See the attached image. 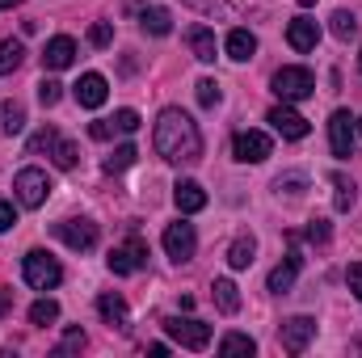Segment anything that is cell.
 <instances>
[{
  "label": "cell",
  "instance_id": "cell-1",
  "mask_svg": "<svg viewBox=\"0 0 362 358\" xmlns=\"http://www.w3.org/2000/svg\"><path fill=\"white\" fill-rule=\"evenodd\" d=\"M152 144H156V152L169 165H194L202 156V131H198V122L185 110H177V105L160 110L156 131H152Z\"/></svg>",
  "mask_w": 362,
  "mask_h": 358
},
{
  "label": "cell",
  "instance_id": "cell-2",
  "mask_svg": "<svg viewBox=\"0 0 362 358\" xmlns=\"http://www.w3.org/2000/svg\"><path fill=\"white\" fill-rule=\"evenodd\" d=\"M30 152H34V156H38V152H47L59 169H76V161H81V148H76L72 139H64L55 127L34 131V135H30Z\"/></svg>",
  "mask_w": 362,
  "mask_h": 358
},
{
  "label": "cell",
  "instance_id": "cell-3",
  "mask_svg": "<svg viewBox=\"0 0 362 358\" xmlns=\"http://www.w3.org/2000/svg\"><path fill=\"white\" fill-rule=\"evenodd\" d=\"M21 278H25L34 291H55V287L64 282V270H59V262H55L51 253L30 249V253L21 258Z\"/></svg>",
  "mask_w": 362,
  "mask_h": 358
},
{
  "label": "cell",
  "instance_id": "cell-4",
  "mask_svg": "<svg viewBox=\"0 0 362 358\" xmlns=\"http://www.w3.org/2000/svg\"><path fill=\"white\" fill-rule=\"evenodd\" d=\"M274 93H278V101H308L312 93H316V76L308 72V68H278L274 72Z\"/></svg>",
  "mask_w": 362,
  "mask_h": 358
},
{
  "label": "cell",
  "instance_id": "cell-5",
  "mask_svg": "<svg viewBox=\"0 0 362 358\" xmlns=\"http://www.w3.org/2000/svg\"><path fill=\"white\" fill-rule=\"evenodd\" d=\"M165 333L177 342L181 350H206L211 346V325H202L194 316H169L165 321Z\"/></svg>",
  "mask_w": 362,
  "mask_h": 358
},
{
  "label": "cell",
  "instance_id": "cell-6",
  "mask_svg": "<svg viewBox=\"0 0 362 358\" xmlns=\"http://www.w3.org/2000/svg\"><path fill=\"white\" fill-rule=\"evenodd\" d=\"M13 190H17V202L34 211V207H42V202L51 198L55 185H51V178H47L42 169H21V173L13 178Z\"/></svg>",
  "mask_w": 362,
  "mask_h": 358
},
{
  "label": "cell",
  "instance_id": "cell-7",
  "mask_svg": "<svg viewBox=\"0 0 362 358\" xmlns=\"http://www.w3.org/2000/svg\"><path fill=\"white\" fill-rule=\"evenodd\" d=\"M51 232H55V241H64L76 253H89L97 245V224L93 219H59V224H51Z\"/></svg>",
  "mask_w": 362,
  "mask_h": 358
},
{
  "label": "cell",
  "instance_id": "cell-8",
  "mask_svg": "<svg viewBox=\"0 0 362 358\" xmlns=\"http://www.w3.org/2000/svg\"><path fill=\"white\" fill-rule=\"evenodd\" d=\"M105 266H110V274H135V270L148 266V245L139 236H131V241H122V245L110 249Z\"/></svg>",
  "mask_w": 362,
  "mask_h": 358
},
{
  "label": "cell",
  "instance_id": "cell-9",
  "mask_svg": "<svg viewBox=\"0 0 362 358\" xmlns=\"http://www.w3.org/2000/svg\"><path fill=\"white\" fill-rule=\"evenodd\" d=\"M354 118H350V110H333V118H329V148H333V156L337 161H350L354 156Z\"/></svg>",
  "mask_w": 362,
  "mask_h": 358
},
{
  "label": "cell",
  "instance_id": "cell-10",
  "mask_svg": "<svg viewBox=\"0 0 362 358\" xmlns=\"http://www.w3.org/2000/svg\"><path fill=\"white\" fill-rule=\"evenodd\" d=\"M270 152H274V144L266 131H236V139H232V156L245 161V165H262Z\"/></svg>",
  "mask_w": 362,
  "mask_h": 358
},
{
  "label": "cell",
  "instance_id": "cell-11",
  "mask_svg": "<svg viewBox=\"0 0 362 358\" xmlns=\"http://www.w3.org/2000/svg\"><path fill=\"white\" fill-rule=\"evenodd\" d=\"M312 337H316V321H312V316H291V321H282V329H278V342H282L286 354H303Z\"/></svg>",
  "mask_w": 362,
  "mask_h": 358
},
{
  "label": "cell",
  "instance_id": "cell-12",
  "mask_svg": "<svg viewBox=\"0 0 362 358\" xmlns=\"http://www.w3.org/2000/svg\"><path fill=\"white\" fill-rule=\"evenodd\" d=\"M266 122H270V127L278 131V135H282V139H303V135L312 131V127H308V118L291 110V101H282V105H274L270 114H266Z\"/></svg>",
  "mask_w": 362,
  "mask_h": 358
},
{
  "label": "cell",
  "instance_id": "cell-13",
  "mask_svg": "<svg viewBox=\"0 0 362 358\" xmlns=\"http://www.w3.org/2000/svg\"><path fill=\"white\" fill-rule=\"evenodd\" d=\"M198 249V236H194V224H169L165 228V253L173 262H189Z\"/></svg>",
  "mask_w": 362,
  "mask_h": 358
},
{
  "label": "cell",
  "instance_id": "cell-14",
  "mask_svg": "<svg viewBox=\"0 0 362 358\" xmlns=\"http://www.w3.org/2000/svg\"><path fill=\"white\" fill-rule=\"evenodd\" d=\"M72 97H76L85 110H97V105H105V97H110V85H105V76H101V72H85V76L72 85Z\"/></svg>",
  "mask_w": 362,
  "mask_h": 358
},
{
  "label": "cell",
  "instance_id": "cell-15",
  "mask_svg": "<svg viewBox=\"0 0 362 358\" xmlns=\"http://www.w3.org/2000/svg\"><path fill=\"white\" fill-rule=\"evenodd\" d=\"M72 59H76V42L68 34H55L47 42V51H42V68L47 72H64V68H72Z\"/></svg>",
  "mask_w": 362,
  "mask_h": 358
},
{
  "label": "cell",
  "instance_id": "cell-16",
  "mask_svg": "<svg viewBox=\"0 0 362 358\" xmlns=\"http://www.w3.org/2000/svg\"><path fill=\"white\" fill-rule=\"evenodd\" d=\"M299 270H303V253H299V249H291V253L282 258V266L270 270V291H274V295L291 291V287H295V278H299Z\"/></svg>",
  "mask_w": 362,
  "mask_h": 358
},
{
  "label": "cell",
  "instance_id": "cell-17",
  "mask_svg": "<svg viewBox=\"0 0 362 358\" xmlns=\"http://www.w3.org/2000/svg\"><path fill=\"white\" fill-rule=\"evenodd\" d=\"M286 42H291L295 51H316V42H320V25H316L312 17H295V21L286 25Z\"/></svg>",
  "mask_w": 362,
  "mask_h": 358
},
{
  "label": "cell",
  "instance_id": "cell-18",
  "mask_svg": "<svg viewBox=\"0 0 362 358\" xmlns=\"http://www.w3.org/2000/svg\"><path fill=\"white\" fill-rule=\"evenodd\" d=\"M173 202H177L181 215H198V211L206 207V190H202L198 181L185 178V181H177V185H173Z\"/></svg>",
  "mask_w": 362,
  "mask_h": 358
},
{
  "label": "cell",
  "instance_id": "cell-19",
  "mask_svg": "<svg viewBox=\"0 0 362 358\" xmlns=\"http://www.w3.org/2000/svg\"><path fill=\"white\" fill-rule=\"evenodd\" d=\"M185 42H189V51H194L198 64H215V30L189 25V30H185Z\"/></svg>",
  "mask_w": 362,
  "mask_h": 358
},
{
  "label": "cell",
  "instance_id": "cell-20",
  "mask_svg": "<svg viewBox=\"0 0 362 358\" xmlns=\"http://www.w3.org/2000/svg\"><path fill=\"white\" fill-rule=\"evenodd\" d=\"M223 51H228V59H236V64H245V59H253V55H257V38H253V30H245V25H236V30L228 34V42H223Z\"/></svg>",
  "mask_w": 362,
  "mask_h": 358
},
{
  "label": "cell",
  "instance_id": "cell-21",
  "mask_svg": "<svg viewBox=\"0 0 362 358\" xmlns=\"http://www.w3.org/2000/svg\"><path fill=\"white\" fill-rule=\"evenodd\" d=\"M97 312H101V321L110 329H127L131 325V312H127V299L122 295H101L97 299Z\"/></svg>",
  "mask_w": 362,
  "mask_h": 358
},
{
  "label": "cell",
  "instance_id": "cell-22",
  "mask_svg": "<svg viewBox=\"0 0 362 358\" xmlns=\"http://www.w3.org/2000/svg\"><path fill=\"white\" fill-rule=\"evenodd\" d=\"M139 25H144V34L165 38V34L173 30V17H169V8H160V4H144V8H139Z\"/></svg>",
  "mask_w": 362,
  "mask_h": 358
},
{
  "label": "cell",
  "instance_id": "cell-23",
  "mask_svg": "<svg viewBox=\"0 0 362 358\" xmlns=\"http://www.w3.org/2000/svg\"><path fill=\"white\" fill-rule=\"evenodd\" d=\"M211 299H215V308H219L223 316H236V312H240V291H236V282H232V278H215Z\"/></svg>",
  "mask_w": 362,
  "mask_h": 358
},
{
  "label": "cell",
  "instance_id": "cell-24",
  "mask_svg": "<svg viewBox=\"0 0 362 358\" xmlns=\"http://www.w3.org/2000/svg\"><path fill=\"white\" fill-rule=\"evenodd\" d=\"M253 253H257V236H253V232H240V236L232 241V249H228V266L232 270L253 266Z\"/></svg>",
  "mask_w": 362,
  "mask_h": 358
},
{
  "label": "cell",
  "instance_id": "cell-25",
  "mask_svg": "<svg viewBox=\"0 0 362 358\" xmlns=\"http://www.w3.org/2000/svg\"><path fill=\"white\" fill-rule=\"evenodd\" d=\"M0 131L4 135H21L25 131V105L21 101H4L0 105Z\"/></svg>",
  "mask_w": 362,
  "mask_h": 358
},
{
  "label": "cell",
  "instance_id": "cell-26",
  "mask_svg": "<svg viewBox=\"0 0 362 358\" xmlns=\"http://www.w3.org/2000/svg\"><path fill=\"white\" fill-rule=\"evenodd\" d=\"M135 156H139V152H135V144H118V148L101 161V169H105V173H122V169H131V165H135Z\"/></svg>",
  "mask_w": 362,
  "mask_h": 358
},
{
  "label": "cell",
  "instance_id": "cell-27",
  "mask_svg": "<svg viewBox=\"0 0 362 358\" xmlns=\"http://www.w3.org/2000/svg\"><path fill=\"white\" fill-rule=\"evenodd\" d=\"M329 21H333V25H329V30H333V38H341V42H350V38L358 34V17H354V13H346V8H337Z\"/></svg>",
  "mask_w": 362,
  "mask_h": 358
},
{
  "label": "cell",
  "instance_id": "cell-28",
  "mask_svg": "<svg viewBox=\"0 0 362 358\" xmlns=\"http://www.w3.org/2000/svg\"><path fill=\"white\" fill-rule=\"evenodd\" d=\"M253 350H257V342L249 333H223L219 337V354H253Z\"/></svg>",
  "mask_w": 362,
  "mask_h": 358
},
{
  "label": "cell",
  "instance_id": "cell-29",
  "mask_svg": "<svg viewBox=\"0 0 362 358\" xmlns=\"http://www.w3.org/2000/svg\"><path fill=\"white\" fill-rule=\"evenodd\" d=\"M21 59H25V47H21L17 38H4V42H0V76L13 72V68H21Z\"/></svg>",
  "mask_w": 362,
  "mask_h": 358
},
{
  "label": "cell",
  "instance_id": "cell-30",
  "mask_svg": "<svg viewBox=\"0 0 362 358\" xmlns=\"http://www.w3.org/2000/svg\"><path fill=\"white\" fill-rule=\"evenodd\" d=\"M59 321V304L55 299H34L30 304V325H55Z\"/></svg>",
  "mask_w": 362,
  "mask_h": 358
},
{
  "label": "cell",
  "instance_id": "cell-31",
  "mask_svg": "<svg viewBox=\"0 0 362 358\" xmlns=\"http://www.w3.org/2000/svg\"><path fill=\"white\" fill-rule=\"evenodd\" d=\"M333 190H337V198H333V202H337V211H350V207H354V198H358V194H354V181L337 173V178H333Z\"/></svg>",
  "mask_w": 362,
  "mask_h": 358
},
{
  "label": "cell",
  "instance_id": "cell-32",
  "mask_svg": "<svg viewBox=\"0 0 362 358\" xmlns=\"http://www.w3.org/2000/svg\"><path fill=\"white\" fill-rule=\"evenodd\" d=\"M59 97H64V85H59V81H51V76H42V81H38V101H42L47 110H51V105H59Z\"/></svg>",
  "mask_w": 362,
  "mask_h": 358
},
{
  "label": "cell",
  "instance_id": "cell-33",
  "mask_svg": "<svg viewBox=\"0 0 362 358\" xmlns=\"http://www.w3.org/2000/svg\"><path fill=\"white\" fill-rule=\"evenodd\" d=\"M194 89H198V105H206V110H215V105H219V97H223L215 81H198Z\"/></svg>",
  "mask_w": 362,
  "mask_h": 358
},
{
  "label": "cell",
  "instance_id": "cell-34",
  "mask_svg": "<svg viewBox=\"0 0 362 358\" xmlns=\"http://www.w3.org/2000/svg\"><path fill=\"white\" fill-rule=\"evenodd\" d=\"M110 122H114V131H122V135L139 131V114H135V110H118V114H114Z\"/></svg>",
  "mask_w": 362,
  "mask_h": 358
},
{
  "label": "cell",
  "instance_id": "cell-35",
  "mask_svg": "<svg viewBox=\"0 0 362 358\" xmlns=\"http://www.w3.org/2000/svg\"><path fill=\"white\" fill-rule=\"evenodd\" d=\"M329 232H333V228H329V219H312V224L303 228V236H308L312 245H325V241H329Z\"/></svg>",
  "mask_w": 362,
  "mask_h": 358
},
{
  "label": "cell",
  "instance_id": "cell-36",
  "mask_svg": "<svg viewBox=\"0 0 362 358\" xmlns=\"http://www.w3.org/2000/svg\"><path fill=\"white\" fill-rule=\"evenodd\" d=\"M89 42L93 47H110V42H114V30H110L105 21H93L89 25Z\"/></svg>",
  "mask_w": 362,
  "mask_h": 358
},
{
  "label": "cell",
  "instance_id": "cell-37",
  "mask_svg": "<svg viewBox=\"0 0 362 358\" xmlns=\"http://www.w3.org/2000/svg\"><path fill=\"white\" fill-rule=\"evenodd\" d=\"M181 4H194V8H202V13H232L228 0H181Z\"/></svg>",
  "mask_w": 362,
  "mask_h": 358
},
{
  "label": "cell",
  "instance_id": "cell-38",
  "mask_svg": "<svg viewBox=\"0 0 362 358\" xmlns=\"http://www.w3.org/2000/svg\"><path fill=\"white\" fill-rule=\"evenodd\" d=\"M303 185H308L303 173H286V178H278V190H286V194H303Z\"/></svg>",
  "mask_w": 362,
  "mask_h": 358
},
{
  "label": "cell",
  "instance_id": "cell-39",
  "mask_svg": "<svg viewBox=\"0 0 362 358\" xmlns=\"http://www.w3.org/2000/svg\"><path fill=\"white\" fill-rule=\"evenodd\" d=\"M72 350H85V333H81V329H68V337H64V346H59V354H72Z\"/></svg>",
  "mask_w": 362,
  "mask_h": 358
},
{
  "label": "cell",
  "instance_id": "cell-40",
  "mask_svg": "<svg viewBox=\"0 0 362 358\" xmlns=\"http://www.w3.org/2000/svg\"><path fill=\"white\" fill-rule=\"evenodd\" d=\"M17 224V211H13V202L8 198H0V232H8Z\"/></svg>",
  "mask_w": 362,
  "mask_h": 358
},
{
  "label": "cell",
  "instance_id": "cell-41",
  "mask_svg": "<svg viewBox=\"0 0 362 358\" xmlns=\"http://www.w3.org/2000/svg\"><path fill=\"white\" fill-rule=\"evenodd\" d=\"M346 282H350V291L362 299V262H354V266L346 270Z\"/></svg>",
  "mask_w": 362,
  "mask_h": 358
},
{
  "label": "cell",
  "instance_id": "cell-42",
  "mask_svg": "<svg viewBox=\"0 0 362 358\" xmlns=\"http://www.w3.org/2000/svg\"><path fill=\"white\" fill-rule=\"evenodd\" d=\"M89 135H93V139H110V135H114V122H93Z\"/></svg>",
  "mask_w": 362,
  "mask_h": 358
},
{
  "label": "cell",
  "instance_id": "cell-43",
  "mask_svg": "<svg viewBox=\"0 0 362 358\" xmlns=\"http://www.w3.org/2000/svg\"><path fill=\"white\" fill-rule=\"evenodd\" d=\"M148 354H152V358H165V354H169V346H165V342H152V346H148Z\"/></svg>",
  "mask_w": 362,
  "mask_h": 358
},
{
  "label": "cell",
  "instance_id": "cell-44",
  "mask_svg": "<svg viewBox=\"0 0 362 358\" xmlns=\"http://www.w3.org/2000/svg\"><path fill=\"white\" fill-rule=\"evenodd\" d=\"M4 308H8V291H0V312H4Z\"/></svg>",
  "mask_w": 362,
  "mask_h": 358
},
{
  "label": "cell",
  "instance_id": "cell-45",
  "mask_svg": "<svg viewBox=\"0 0 362 358\" xmlns=\"http://www.w3.org/2000/svg\"><path fill=\"white\" fill-rule=\"evenodd\" d=\"M13 4H21V0H0V8H13Z\"/></svg>",
  "mask_w": 362,
  "mask_h": 358
},
{
  "label": "cell",
  "instance_id": "cell-46",
  "mask_svg": "<svg viewBox=\"0 0 362 358\" xmlns=\"http://www.w3.org/2000/svg\"><path fill=\"white\" fill-rule=\"evenodd\" d=\"M299 4H316V0H299Z\"/></svg>",
  "mask_w": 362,
  "mask_h": 358
},
{
  "label": "cell",
  "instance_id": "cell-47",
  "mask_svg": "<svg viewBox=\"0 0 362 358\" xmlns=\"http://www.w3.org/2000/svg\"><path fill=\"white\" fill-rule=\"evenodd\" d=\"M358 68H362V51H358Z\"/></svg>",
  "mask_w": 362,
  "mask_h": 358
},
{
  "label": "cell",
  "instance_id": "cell-48",
  "mask_svg": "<svg viewBox=\"0 0 362 358\" xmlns=\"http://www.w3.org/2000/svg\"><path fill=\"white\" fill-rule=\"evenodd\" d=\"M358 131H362V118H358Z\"/></svg>",
  "mask_w": 362,
  "mask_h": 358
}]
</instances>
